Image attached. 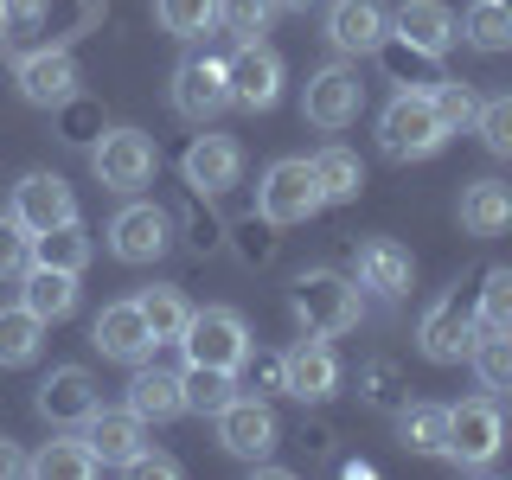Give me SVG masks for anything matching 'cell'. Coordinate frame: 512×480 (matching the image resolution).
I'll use <instances>...</instances> for the list:
<instances>
[{
	"label": "cell",
	"mask_w": 512,
	"mask_h": 480,
	"mask_svg": "<svg viewBox=\"0 0 512 480\" xmlns=\"http://www.w3.org/2000/svg\"><path fill=\"white\" fill-rule=\"evenodd\" d=\"M84 442L96 448V461H103V468H128V461L148 448V423H141L128 404L122 410H103V404H96L84 416Z\"/></svg>",
	"instance_id": "d6986e66"
},
{
	"label": "cell",
	"mask_w": 512,
	"mask_h": 480,
	"mask_svg": "<svg viewBox=\"0 0 512 480\" xmlns=\"http://www.w3.org/2000/svg\"><path fill=\"white\" fill-rule=\"evenodd\" d=\"M391 39V13L384 0H333L327 7V45L340 58H372Z\"/></svg>",
	"instance_id": "8fae6325"
},
{
	"label": "cell",
	"mask_w": 512,
	"mask_h": 480,
	"mask_svg": "<svg viewBox=\"0 0 512 480\" xmlns=\"http://www.w3.org/2000/svg\"><path fill=\"white\" fill-rule=\"evenodd\" d=\"M429 103H436V116H442L448 135L474 128V116H480V96L468 84H455V77H436V84H429Z\"/></svg>",
	"instance_id": "8d00e7d4"
},
{
	"label": "cell",
	"mask_w": 512,
	"mask_h": 480,
	"mask_svg": "<svg viewBox=\"0 0 512 480\" xmlns=\"http://www.w3.org/2000/svg\"><path fill=\"white\" fill-rule=\"evenodd\" d=\"M180 384H186V410L199 416H218L237 397V372H218V365H186Z\"/></svg>",
	"instance_id": "836d02e7"
},
{
	"label": "cell",
	"mask_w": 512,
	"mask_h": 480,
	"mask_svg": "<svg viewBox=\"0 0 512 480\" xmlns=\"http://www.w3.org/2000/svg\"><path fill=\"white\" fill-rule=\"evenodd\" d=\"M141 314H148V333H154V346H180V333H186V320H192V301L180 295L173 282H154V288H141Z\"/></svg>",
	"instance_id": "f1b7e54d"
},
{
	"label": "cell",
	"mask_w": 512,
	"mask_h": 480,
	"mask_svg": "<svg viewBox=\"0 0 512 480\" xmlns=\"http://www.w3.org/2000/svg\"><path fill=\"white\" fill-rule=\"evenodd\" d=\"M32 404H39V416L52 429H77L96 404H103V397H96V378L84 372V365H58V372L39 384V397H32Z\"/></svg>",
	"instance_id": "ffe728a7"
},
{
	"label": "cell",
	"mask_w": 512,
	"mask_h": 480,
	"mask_svg": "<svg viewBox=\"0 0 512 480\" xmlns=\"http://www.w3.org/2000/svg\"><path fill=\"white\" fill-rule=\"evenodd\" d=\"M288 308H295L301 333H320V340H340V333H352V327H359V314H365V295H359V282L333 276V269H308V276L295 282V295H288Z\"/></svg>",
	"instance_id": "6da1fadb"
},
{
	"label": "cell",
	"mask_w": 512,
	"mask_h": 480,
	"mask_svg": "<svg viewBox=\"0 0 512 480\" xmlns=\"http://www.w3.org/2000/svg\"><path fill=\"white\" fill-rule=\"evenodd\" d=\"M13 474H32V455H20V442L0 436V480H13Z\"/></svg>",
	"instance_id": "ee69618b"
},
{
	"label": "cell",
	"mask_w": 512,
	"mask_h": 480,
	"mask_svg": "<svg viewBox=\"0 0 512 480\" xmlns=\"http://www.w3.org/2000/svg\"><path fill=\"white\" fill-rule=\"evenodd\" d=\"M90 346L103 352V359H116V365L154 359V333H148V314H141V301H109V308L90 320Z\"/></svg>",
	"instance_id": "4fadbf2b"
},
{
	"label": "cell",
	"mask_w": 512,
	"mask_h": 480,
	"mask_svg": "<svg viewBox=\"0 0 512 480\" xmlns=\"http://www.w3.org/2000/svg\"><path fill=\"white\" fill-rule=\"evenodd\" d=\"M416 346H423V359H436V365H461V359H468L474 314L461 308V295H442L436 308L416 320Z\"/></svg>",
	"instance_id": "e0dca14e"
},
{
	"label": "cell",
	"mask_w": 512,
	"mask_h": 480,
	"mask_svg": "<svg viewBox=\"0 0 512 480\" xmlns=\"http://www.w3.org/2000/svg\"><path fill=\"white\" fill-rule=\"evenodd\" d=\"M461 231L468 237L512 231V186L506 180H474L468 192H461Z\"/></svg>",
	"instance_id": "484cf974"
},
{
	"label": "cell",
	"mask_w": 512,
	"mask_h": 480,
	"mask_svg": "<svg viewBox=\"0 0 512 480\" xmlns=\"http://www.w3.org/2000/svg\"><path fill=\"white\" fill-rule=\"evenodd\" d=\"M314 180H320V199H327V205H352L365 192V167H359V154H352V148L333 141V148L314 154Z\"/></svg>",
	"instance_id": "83f0119b"
},
{
	"label": "cell",
	"mask_w": 512,
	"mask_h": 480,
	"mask_svg": "<svg viewBox=\"0 0 512 480\" xmlns=\"http://www.w3.org/2000/svg\"><path fill=\"white\" fill-rule=\"evenodd\" d=\"M397 436L410 455H442L448 461V404H404L397 410Z\"/></svg>",
	"instance_id": "f546056e"
},
{
	"label": "cell",
	"mask_w": 512,
	"mask_h": 480,
	"mask_svg": "<svg viewBox=\"0 0 512 480\" xmlns=\"http://www.w3.org/2000/svg\"><path fill=\"white\" fill-rule=\"evenodd\" d=\"M474 135L487 141V154L512 160V90L506 96H480V116H474Z\"/></svg>",
	"instance_id": "f35d334b"
},
{
	"label": "cell",
	"mask_w": 512,
	"mask_h": 480,
	"mask_svg": "<svg viewBox=\"0 0 512 480\" xmlns=\"http://www.w3.org/2000/svg\"><path fill=\"white\" fill-rule=\"evenodd\" d=\"M237 372L250 378V391H256V397L282 391V359H276V352H244V365H237Z\"/></svg>",
	"instance_id": "ab89813d"
},
{
	"label": "cell",
	"mask_w": 512,
	"mask_h": 480,
	"mask_svg": "<svg viewBox=\"0 0 512 480\" xmlns=\"http://www.w3.org/2000/svg\"><path fill=\"white\" fill-rule=\"evenodd\" d=\"M13 218H20L26 237L39 231H58V224L77 218V192L58 180V173H26L20 186H13Z\"/></svg>",
	"instance_id": "9a60e30c"
},
{
	"label": "cell",
	"mask_w": 512,
	"mask_h": 480,
	"mask_svg": "<svg viewBox=\"0 0 512 480\" xmlns=\"http://www.w3.org/2000/svg\"><path fill=\"white\" fill-rule=\"evenodd\" d=\"M32 474H39V480H90V474H103V461H96V448L84 436L58 429V436L32 455Z\"/></svg>",
	"instance_id": "4316f807"
},
{
	"label": "cell",
	"mask_w": 512,
	"mask_h": 480,
	"mask_svg": "<svg viewBox=\"0 0 512 480\" xmlns=\"http://www.w3.org/2000/svg\"><path fill=\"white\" fill-rule=\"evenodd\" d=\"M269 20H276V0H218V26L231 32L237 45H244V39H263Z\"/></svg>",
	"instance_id": "74e56055"
},
{
	"label": "cell",
	"mask_w": 512,
	"mask_h": 480,
	"mask_svg": "<svg viewBox=\"0 0 512 480\" xmlns=\"http://www.w3.org/2000/svg\"><path fill=\"white\" fill-rule=\"evenodd\" d=\"M128 474H141V480H173V474H180V461L160 455V448H141V455L128 461Z\"/></svg>",
	"instance_id": "b9f144b4"
},
{
	"label": "cell",
	"mask_w": 512,
	"mask_h": 480,
	"mask_svg": "<svg viewBox=\"0 0 512 480\" xmlns=\"http://www.w3.org/2000/svg\"><path fill=\"white\" fill-rule=\"evenodd\" d=\"M0 39H7V0H0Z\"/></svg>",
	"instance_id": "bcb514c9"
},
{
	"label": "cell",
	"mask_w": 512,
	"mask_h": 480,
	"mask_svg": "<svg viewBox=\"0 0 512 480\" xmlns=\"http://www.w3.org/2000/svg\"><path fill=\"white\" fill-rule=\"evenodd\" d=\"M13 269H26V231H20V218H0V276H13Z\"/></svg>",
	"instance_id": "60d3db41"
},
{
	"label": "cell",
	"mask_w": 512,
	"mask_h": 480,
	"mask_svg": "<svg viewBox=\"0 0 512 480\" xmlns=\"http://www.w3.org/2000/svg\"><path fill=\"white\" fill-rule=\"evenodd\" d=\"M506 442V416L493 397H468V404L448 410V461L455 468H493Z\"/></svg>",
	"instance_id": "52a82bcc"
},
{
	"label": "cell",
	"mask_w": 512,
	"mask_h": 480,
	"mask_svg": "<svg viewBox=\"0 0 512 480\" xmlns=\"http://www.w3.org/2000/svg\"><path fill=\"white\" fill-rule=\"evenodd\" d=\"M391 32L416 58H442L448 45H455V13H448L442 0H404V7L391 13Z\"/></svg>",
	"instance_id": "7402d4cb"
},
{
	"label": "cell",
	"mask_w": 512,
	"mask_h": 480,
	"mask_svg": "<svg viewBox=\"0 0 512 480\" xmlns=\"http://www.w3.org/2000/svg\"><path fill=\"white\" fill-rule=\"evenodd\" d=\"M474 333H512V269H487L474 301Z\"/></svg>",
	"instance_id": "d590c367"
},
{
	"label": "cell",
	"mask_w": 512,
	"mask_h": 480,
	"mask_svg": "<svg viewBox=\"0 0 512 480\" xmlns=\"http://www.w3.org/2000/svg\"><path fill=\"white\" fill-rule=\"evenodd\" d=\"M52 0H7V26H45Z\"/></svg>",
	"instance_id": "7bdbcfd3"
},
{
	"label": "cell",
	"mask_w": 512,
	"mask_h": 480,
	"mask_svg": "<svg viewBox=\"0 0 512 480\" xmlns=\"http://www.w3.org/2000/svg\"><path fill=\"white\" fill-rule=\"evenodd\" d=\"M186 365H218V372H237L250 352V327L237 308H192L186 333H180Z\"/></svg>",
	"instance_id": "277c9868"
},
{
	"label": "cell",
	"mask_w": 512,
	"mask_h": 480,
	"mask_svg": "<svg viewBox=\"0 0 512 480\" xmlns=\"http://www.w3.org/2000/svg\"><path fill=\"white\" fill-rule=\"evenodd\" d=\"M154 20L167 39H199L218 26V0H154Z\"/></svg>",
	"instance_id": "e575fe53"
},
{
	"label": "cell",
	"mask_w": 512,
	"mask_h": 480,
	"mask_svg": "<svg viewBox=\"0 0 512 480\" xmlns=\"http://www.w3.org/2000/svg\"><path fill=\"white\" fill-rule=\"evenodd\" d=\"M90 167H96V180H103V192H141L160 167V148L141 128H109V135H96Z\"/></svg>",
	"instance_id": "8992f818"
},
{
	"label": "cell",
	"mask_w": 512,
	"mask_h": 480,
	"mask_svg": "<svg viewBox=\"0 0 512 480\" xmlns=\"http://www.w3.org/2000/svg\"><path fill=\"white\" fill-rule=\"evenodd\" d=\"M224 71H231V103L237 109H250V116H263V109H276L282 103V58L269 52L263 39H244L237 45V58L224 64Z\"/></svg>",
	"instance_id": "ba28073f"
},
{
	"label": "cell",
	"mask_w": 512,
	"mask_h": 480,
	"mask_svg": "<svg viewBox=\"0 0 512 480\" xmlns=\"http://www.w3.org/2000/svg\"><path fill=\"white\" fill-rule=\"evenodd\" d=\"M13 84H20L26 103L64 109L77 96V84H84V71H77V58L64 52V45H45V52H26L20 64H13Z\"/></svg>",
	"instance_id": "9c48e42d"
},
{
	"label": "cell",
	"mask_w": 512,
	"mask_h": 480,
	"mask_svg": "<svg viewBox=\"0 0 512 480\" xmlns=\"http://www.w3.org/2000/svg\"><path fill=\"white\" fill-rule=\"evenodd\" d=\"M500 7H506V13H512V0H500Z\"/></svg>",
	"instance_id": "7dc6e473"
},
{
	"label": "cell",
	"mask_w": 512,
	"mask_h": 480,
	"mask_svg": "<svg viewBox=\"0 0 512 480\" xmlns=\"http://www.w3.org/2000/svg\"><path fill=\"white\" fill-rule=\"evenodd\" d=\"M212 423H218V442L244 461H263L269 448H276V410H269L263 397H231Z\"/></svg>",
	"instance_id": "2e32d148"
},
{
	"label": "cell",
	"mask_w": 512,
	"mask_h": 480,
	"mask_svg": "<svg viewBox=\"0 0 512 480\" xmlns=\"http://www.w3.org/2000/svg\"><path fill=\"white\" fill-rule=\"evenodd\" d=\"M45 346V320L26 308V301H13V308H0V365H32Z\"/></svg>",
	"instance_id": "4dcf8cb0"
},
{
	"label": "cell",
	"mask_w": 512,
	"mask_h": 480,
	"mask_svg": "<svg viewBox=\"0 0 512 480\" xmlns=\"http://www.w3.org/2000/svg\"><path fill=\"white\" fill-rule=\"evenodd\" d=\"M282 391L301 397V404H327L340 391V359H333V346L320 333H308V340H295L282 352Z\"/></svg>",
	"instance_id": "7c38bea8"
},
{
	"label": "cell",
	"mask_w": 512,
	"mask_h": 480,
	"mask_svg": "<svg viewBox=\"0 0 512 480\" xmlns=\"http://www.w3.org/2000/svg\"><path fill=\"white\" fill-rule=\"evenodd\" d=\"M320 180H314V160H276V167L256 180V212H263V224H276V231H288V224H308L320 212Z\"/></svg>",
	"instance_id": "3957f363"
},
{
	"label": "cell",
	"mask_w": 512,
	"mask_h": 480,
	"mask_svg": "<svg viewBox=\"0 0 512 480\" xmlns=\"http://www.w3.org/2000/svg\"><path fill=\"white\" fill-rule=\"evenodd\" d=\"M173 109L199 128L212 116H224L231 109V71H224V58H186L173 71Z\"/></svg>",
	"instance_id": "30bf717a"
},
{
	"label": "cell",
	"mask_w": 512,
	"mask_h": 480,
	"mask_svg": "<svg viewBox=\"0 0 512 480\" xmlns=\"http://www.w3.org/2000/svg\"><path fill=\"white\" fill-rule=\"evenodd\" d=\"M90 256H96V244H90V231H84L77 218L58 224V231L26 237V263H39V269H71V276H84Z\"/></svg>",
	"instance_id": "cb8c5ba5"
},
{
	"label": "cell",
	"mask_w": 512,
	"mask_h": 480,
	"mask_svg": "<svg viewBox=\"0 0 512 480\" xmlns=\"http://www.w3.org/2000/svg\"><path fill=\"white\" fill-rule=\"evenodd\" d=\"M301 116L314 128H327V135H340L365 116V77L352 71V64H320L308 77V90H301Z\"/></svg>",
	"instance_id": "5b68a950"
},
{
	"label": "cell",
	"mask_w": 512,
	"mask_h": 480,
	"mask_svg": "<svg viewBox=\"0 0 512 480\" xmlns=\"http://www.w3.org/2000/svg\"><path fill=\"white\" fill-rule=\"evenodd\" d=\"M506 397H512V391H506Z\"/></svg>",
	"instance_id": "c3c4849f"
},
{
	"label": "cell",
	"mask_w": 512,
	"mask_h": 480,
	"mask_svg": "<svg viewBox=\"0 0 512 480\" xmlns=\"http://www.w3.org/2000/svg\"><path fill=\"white\" fill-rule=\"evenodd\" d=\"M128 410H135L141 423H173V416H186V384H180V372H160V365L141 359L135 378H128Z\"/></svg>",
	"instance_id": "603a6c76"
},
{
	"label": "cell",
	"mask_w": 512,
	"mask_h": 480,
	"mask_svg": "<svg viewBox=\"0 0 512 480\" xmlns=\"http://www.w3.org/2000/svg\"><path fill=\"white\" fill-rule=\"evenodd\" d=\"M173 244V218L160 212V205H122L116 218H109V250H116V263H160Z\"/></svg>",
	"instance_id": "5bb4252c"
},
{
	"label": "cell",
	"mask_w": 512,
	"mask_h": 480,
	"mask_svg": "<svg viewBox=\"0 0 512 480\" xmlns=\"http://www.w3.org/2000/svg\"><path fill=\"white\" fill-rule=\"evenodd\" d=\"M468 365H474L480 391L506 397V391H512V333H474V346H468Z\"/></svg>",
	"instance_id": "1f68e13d"
},
{
	"label": "cell",
	"mask_w": 512,
	"mask_h": 480,
	"mask_svg": "<svg viewBox=\"0 0 512 480\" xmlns=\"http://www.w3.org/2000/svg\"><path fill=\"white\" fill-rule=\"evenodd\" d=\"M455 32L474 45V52H506V45H512V13L500 7V0H474V7L461 13Z\"/></svg>",
	"instance_id": "d6a6232c"
},
{
	"label": "cell",
	"mask_w": 512,
	"mask_h": 480,
	"mask_svg": "<svg viewBox=\"0 0 512 480\" xmlns=\"http://www.w3.org/2000/svg\"><path fill=\"white\" fill-rule=\"evenodd\" d=\"M186 186L205 192V199H218V192H231L237 180H244V148H237L231 135H199L186 148Z\"/></svg>",
	"instance_id": "ac0fdd59"
},
{
	"label": "cell",
	"mask_w": 512,
	"mask_h": 480,
	"mask_svg": "<svg viewBox=\"0 0 512 480\" xmlns=\"http://www.w3.org/2000/svg\"><path fill=\"white\" fill-rule=\"evenodd\" d=\"M20 301L45 320V327H52V320H71V314H77V276H71V269H39V263H26Z\"/></svg>",
	"instance_id": "d4e9b609"
},
{
	"label": "cell",
	"mask_w": 512,
	"mask_h": 480,
	"mask_svg": "<svg viewBox=\"0 0 512 480\" xmlns=\"http://www.w3.org/2000/svg\"><path fill=\"white\" fill-rule=\"evenodd\" d=\"M442 141H448V128L436 116V103H429V90H397L391 103H384L378 148L391 160H429V154H442Z\"/></svg>",
	"instance_id": "7a4b0ae2"
},
{
	"label": "cell",
	"mask_w": 512,
	"mask_h": 480,
	"mask_svg": "<svg viewBox=\"0 0 512 480\" xmlns=\"http://www.w3.org/2000/svg\"><path fill=\"white\" fill-rule=\"evenodd\" d=\"M410 276H416L410 250H404V244H391V237H365L359 256H352V282L372 288V295H384V301L410 295Z\"/></svg>",
	"instance_id": "44dd1931"
},
{
	"label": "cell",
	"mask_w": 512,
	"mask_h": 480,
	"mask_svg": "<svg viewBox=\"0 0 512 480\" xmlns=\"http://www.w3.org/2000/svg\"><path fill=\"white\" fill-rule=\"evenodd\" d=\"M276 7H288V13H308V7H314V0H276Z\"/></svg>",
	"instance_id": "f6af8a7d"
}]
</instances>
